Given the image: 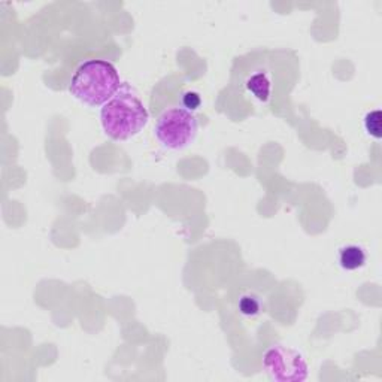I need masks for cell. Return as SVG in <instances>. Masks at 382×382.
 <instances>
[{
    "mask_svg": "<svg viewBox=\"0 0 382 382\" xmlns=\"http://www.w3.org/2000/svg\"><path fill=\"white\" fill-rule=\"evenodd\" d=\"M150 114L138 93L127 84H121L114 98L100 109V123L108 138L127 140L139 135L148 124Z\"/></svg>",
    "mask_w": 382,
    "mask_h": 382,
    "instance_id": "obj_1",
    "label": "cell"
},
{
    "mask_svg": "<svg viewBox=\"0 0 382 382\" xmlns=\"http://www.w3.org/2000/svg\"><path fill=\"white\" fill-rule=\"evenodd\" d=\"M120 87L121 79L113 63L87 60L75 71L69 91L79 102L96 108L113 99Z\"/></svg>",
    "mask_w": 382,
    "mask_h": 382,
    "instance_id": "obj_2",
    "label": "cell"
},
{
    "mask_svg": "<svg viewBox=\"0 0 382 382\" xmlns=\"http://www.w3.org/2000/svg\"><path fill=\"white\" fill-rule=\"evenodd\" d=\"M199 132V120L195 113L182 106L165 109L157 118L154 135L157 140L167 150L178 151L188 147Z\"/></svg>",
    "mask_w": 382,
    "mask_h": 382,
    "instance_id": "obj_3",
    "label": "cell"
},
{
    "mask_svg": "<svg viewBox=\"0 0 382 382\" xmlns=\"http://www.w3.org/2000/svg\"><path fill=\"white\" fill-rule=\"evenodd\" d=\"M263 369L275 382H301L309 373L306 358L296 349L284 345H272L266 349Z\"/></svg>",
    "mask_w": 382,
    "mask_h": 382,
    "instance_id": "obj_4",
    "label": "cell"
},
{
    "mask_svg": "<svg viewBox=\"0 0 382 382\" xmlns=\"http://www.w3.org/2000/svg\"><path fill=\"white\" fill-rule=\"evenodd\" d=\"M366 262H368V252L360 245L349 244L339 249V264L348 272L361 269Z\"/></svg>",
    "mask_w": 382,
    "mask_h": 382,
    "instance_id": "obj_5",
    "label": "cell"
},
{
    "mask_svg": "<svg viewBox=\"0 0 382 382\" xmlns=\"http://www.w3.org/2000/svg\"><path fill=\"white\" fill-rule=\"evenodd\" d=\"M247 88L254 94V98L267 102L272 96V79L264 71H256L247 81Z\"/></svg>",
    "mask_w": 382,
    "mask_h": 382,
    "instance_id": "obj_6",
    "label": "cell"
},
{
    "mask_svg": "<svg viewBox=\"0 0 382 382\" xmlns=\"http://www.w3.org/2000/svg\"><path fill=\"white\" fill-rule=\"evenodd\" d=\"M263 308H264V304H263L262 297L257 294H254V293L242 294L241 299H239V301H237L239 312H241L244 316H248V318L260 315L263 312Z\"/></svg>",
    "mask_w": 382,
    "mask_h": 382,
    "instance_id": "obj_7",
    "label": "cell"
},
{
    "mask_svg": "<svg viewBox=\"0 0 382 382\" xmlns=\"http://www.w3.org/2000/svg\"><path fill=\"white\" fill-rule=\"evenodd\" d=\"M364 129L369 136L379 139L381 138V110L375 109L364 117Z\"/></svg>",
    "mask_w": 382,
    "mask_h": 382,
    "instance_id": "obj_8",
    "label": "cell"
},
{
    "mask_svg": "<svg viewBox=\"0 0 382 382\" xmlns=\"http://www.w3.org/2000/svg\"><path fill=\"white\" fill-rule=\"evenodd\" d=\"M200 103H202V99H200V96L197 93H195V91L184 93V96H182V108L190 110V113H195L196 109H199Z\"/></svg>",
    "mask_w": 382,
    "mask_h": 382,
    "instance_id": "obj_9",
    "label": "cell"
}]
</instances>
